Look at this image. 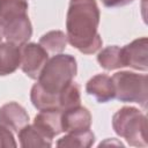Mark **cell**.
<instances>
[{
  "label": "cell",
  "mask_w": 148,
  "mask_h": 148,
  "mask_svg": "<svg viewBox=\"0 0 148 148\" xmlns=\"http://www.w3.org/2000/svg\"><path fill=\"white\" fill-rule=\"evenodd\" d=\"M76 73L77 62L72 54L58 53L49 58L37 82L31 87L32 105L37 110L60 109V95L74 81Z\"/></svg>",
  "instance_id": "6da1fadb"
},
{
  "label": "cell",
  "mask_w": 148,
  "mask_h": 148,
  "mask_svg": "<svg viewBox=\"0 0 148 148\" xmlns=\"http://www.w3.org/2000/svg\"><path fill=\"white\" fill-rule=\"evenodd\" d=\"M101 13L96 0H71L66 14L68 43L83 54H92L102 49L98 34Z\"/></svg>",
  "instance_id": "7a4b0ae2"
},
{
  "label": "cell",
  "mask_w": 148,
  "mask_h": 148,
  "mask_svg": "<svg viewBox=\"0 0 148 148\" xmlns=\"http://www.w3.org/2000/svg\"><path fill=\"white\" fill-rule=\"evenodd\" d=\"M27 0H0V31L6 42L23 45L32 36Z\"/></svg>",
  "instance_id": "3957f363"
},
{
  "label": "cell",
  "mask_w": 148,
  "mask_h": 148,
  "mask_svg": "<svg viewBox=\"0 0 148 148\" xmlns=\"http://www.w3.org/2000/svg\"><path fill=\"white\" fill-rule=\"evenodd\" d=\"M112 128L130 146L147 147V118L134 106H123L112 117Z\"/></svg>",
  "instance_id": "277c9868"
},
{
  "label": "cell",
  "mask_w": 148,
  "mask_h": 148,
  "mask_svg": "<svg viewBox=\"0 0 148 148\" xmlns=\"http://www.w3.org/2000/svg\"><path fill=\"white\" fill-rule=\"evenodd\" d=\"M114 98L124 103H138L143 109L148 102V79L146 74L130 71L114 73L112 76Z\"/></svg>",
  "instance_id": "5b68a950"
},
{
  "label": "cell",
  "mask_w": 148,
  "mask_h": 148,
  "mask_svg": "<svg viewBox=\"0 0 148 148\" xmlns=\"http://www.w3.org/2000/svg\"><path fill=\"white\" fill-rule=\"evenodd\" d=\"M20 52L21 69L28 77L37 80L42 69L49 60V53L37 43H25L21 45Z\"/></svg>",
  "instance_id": "8992f818"
},
{
  "label": "cell",
  "mask_w": 148,
  "mask_h": 148,
  "mask_svg": "<svg viewBox=\"0 0 148 148\" xmlns=\"http://www.w3.org/2000/svg\"><path fill=\"white\" fill-rule=\"evenodd\" d=\"M148 39L141 37L132 40L121 47V58L124 67H131L136 71L147 72L148 69Z\"/></svg>",
  "instance_id": "52a82bcc"
},
{
  "label": "cell",
  "mask_w": 148,
  "mask_h": 148,
  "mask_svg": "<svg viewBox=\"0 0 148 148\" xmlns=\"http://www.w3.org/2000/svg\"><path fill=\"white\" fill-rule=\"evenodd\" d=\"M91 123L92 118L90 111L87 108L81 106V104L62 110L61 112V127L65 133L90 130Z\"/></svg>",
  "instance_id": "ba28073f"
},
{
  "label": "cell",
  "mask_w": 148,
  "mask_h": 148,
  "mask_svg": "<svg viewBox=\"0 0 148 148\" xmlns=\"http://www.w3.org/2000/svg\"><path fill=\"white\" fill-rule=\"evenodd\" d=\"M29 114L27 110L16 102H8L0 106V125L9 128L14 133L29 124Z\"/></svg>",
  "instance_id": "9c48e42d"
},
{
  "label": "cell",
  "mask_w": 148,
  "mask_h": 148,
  "mask_svg": "<svg viewBox=\"0 0 148 148\" xmlns=\"http://www.w3.org/2000/svg\"><path fill=\"white\" fill-rule=\"evenodd\" d=\"M86 92L92 96L98 103H106L114 98V87L111 76L108 74H96L86 84Z\"/></svg>",
  "instance_id": "30bf717a"
},
{
  "label": "cell",
  "mask_w": 148,
  "mask_h": 148,
  "mask_svg": "<svg viewBox=\"0 0 148 148\" xmlns=\"http://www.w3.org/2000/svg\"><path fill=\"white\" fill-rule=\"evenodd\" d=\"M61 112L60 109H50V110H39L35 116L34 125L42 131L46 136L53 139L54 136L62 133L61 127Z\"/></svg>",
  "instance_id": "8fae6325"
},
{
  "label": "cell",
  "mask_w": 148,
  "mask_h": 148,
  "mask_svg": "<svg viewBox=\"0 0 148 148\" xmlns=\"http://www.w3.org/2000/svg\"><path fill=\"white\" fill-rule=\"evenodd\" d=\"M21 64L20 46L9 42H0V76L13 74Z\"/></svg>",
  "instance_id": "7c38bea8"
},
{
  "label": "cell",
  "mask_w": 148,
  "mask_h": 148,
  "mask_svg": "<svg viewBox=\"0 0 148 148\" xmlns=\"http://www.w3.org/2000/svg\"><path fill=\"white\" fill-rule=\"evenodd\" d=\"M18 140L20 146L28 148V147H51L52 146V139L46 136L42 131H39L34 124L29 125L27 124L24 127H22L18 133Z\"/></svg>",
  "instance_id": "4fadbf2b"
},
{
  "label": "cell",
  "mask_w": 148,
  "mask_h": 148,
  "mask_svg": "<svg viewBox=\"0 0 148 148\" xmlns=\"http://www.w3.org/2000/svg\"><path fill=\"white\" fill-rule=\"evenodd\" d=\"M67 36L61 30H51L44 34L40 38L38 44L49 53V54H58L61 53L67 45Z\"/></svg>",
  "instance_id": "5bb4252c"
},
{
  "label": "cell",
  "mask_w": 148,
  "mask_h": 148,
  "mask_svg": "<svg viewBox=\"0 0 148 148\" xmlns=\"http://www.w3.org/2000/svg\"><path fill=\"white\" fill-rule=\"evenodd\" d=\"M97 61L105 71H113L124 67L121 58V47L118 45H110L101 50L97 54Z\"/></svg>",
  "instance_id": "9a60e30c"
},
{
  "label": "cell",
  "mask_w": 148,
  "mask_h": 148,
  "mask_svg": "<svg viewBox=\"0 0 148 148\" xmlns=\"http://www.w3.org/2000/svg\"><path fill=\"white\" fill-rule=\"evenodd\" d=\"M95 142V134L90 131H81V132H71L65 136L60 138L57 141L58 147H80L88 148L91 147Z\"/></svg>",
  "instance_id": "2e32d148"
},
{
  "label": "cell",
  "mask_w": 148,
  "mask_h": 148,
  "mask_svg": "<svg viewBox=\"0 0 148 148\" xmlns=\"http://www.w3.org/2000/svg\"><path fill=\"white\" fill-rule=\"evenodd\" d=\"M17 143L14 138V132L0 125V147H16Z\"/></svg>",
  "instance_id": "e0dca14e"
},
{
  "label": "cell",
  "mask_w": 148,
  "mask_h": 148,
  "mask_svg": "<svg viewBox=\"0 0 148 148\" xmlns=\"http://www.w3.org/2000/svg\"><path fill=\"white\" fill-rule=\"evenodd\" d=\"M102 3L108 8H114V7H123L126 5L132 3L134 0H101Z\"/></svg>",
  "instance_id": "ac0fdd59"
},
{
  "label": "cell",
  "mask_w": 148,
  "mask_h": 148,
  "mask_svg": "<svg viewBox=\"0 0 148 148\" xmlns=\"http://www.w3.org/2000/svg\"><path fill=\"white\" fill-rule=\"evenodd\" d=\"M104 143H111V145L123 146V143H121V142H119V141H114V139H111V140H110V139H106L104 142H101V143H99V146H101V145H104Z\"/></svg>",
  "instance_id": "d6986e66"
},
{
  "label": "cell",
  "mask_w": 148,
  "mask_h": 148,
  "mask_svg": "<svg viewBox=\"0 0 148 148\" xmlns=\"http://www.w3.org/2000/svg\"><path fill=\"white\" fill-rule=\"evenodd\" d=\"M2 38H3V37H2V34H1V31H0V42H2Z\"/></svg>",
  "instance_id": "ffe728a7"
}]
</instances>
